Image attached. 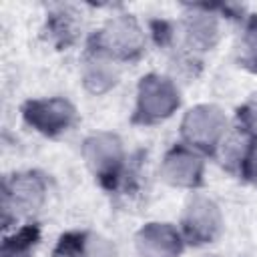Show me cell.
<instances>
[{"label":"cell","mask_w":257,"mask_h":257,"mask_svg":"<svg viewBox=\"0 0 257 257\" xmlns=\"http://www.w3.org/2000/svg\"><path fill=\"white\" fill-rule=\"evenodd\" d=\"M24 118L36 131L52 137L68 131V126L74 122V108L68 100L62 98L30 100L24 106Z\"/></svg>","instance_id":"3957f363"},{"label":"cell","mask_w":257,"mask_h":257,"mask_svg":"<svg viewBox=\"0 0 257 257\" xmlns=\"http://www.w3.org/2000/svg\"><path fill=\"white\" fill-rule=\"evenodd\" d=\"M187 30H189L191 40L195 44L203 46V48L213 46L215 40H217V22L209 14H195V16H191L189 22H187Z\"/></svg>","instance_id":"8fae6325"},{"label":"cell","mask_w":257,"mask_h":257,"mask_svg":"<svg viewBox=\"0 0 257 257\" xmlns=\"http://www.w3.org/2000/svg\"><path fill=\"white\" fill-rule=\"evenodd\" d=\"M76 30H78V20L76 14L70 10H58L54 14H50L48 18V32L60 42V44H70L76 38Z\"/></svg>","instance_id":"30bf717a"},{"label":"cell","mask_w":257,"mask_h":257,"mask_svg":"<svg viewBox=\"0 0 257 257\" xmlns=\"http://www.w3.org/2000/svg\"><path fill=\"white\" fill-rule=\"evenodd\" d=\"M114 78L116 76H114L112 68L106 62H100V60H92L90 66L86 68V74H84V82L92 92L106 90L108 86L114 84Z\"/></svg>","instance_id":"4fadbf2b"},{"label":"cell","mask_w":257,"mask_h":257,"mask_svg":"<svg viewBox=\"0 0 257 257\" xmlns=\"http://www.w3.org/2000/svg\"><path fill=\"white\" fill-rule=\"evenodd\" d=\"M243 60L257 70V16L251 18L247 30H245V38H243Z\"/></svg>","instance_id":"5bb4252c"},{"label":"cell","mask_w":257,"mask_h":257,"mask_svg":"<svg viewBox=\"0 0 257 257\" xmlns=\"http://www.w3.org/2000/svg\"><path fill=\"white\" fill-rule=\"evenodd\" d=\"M96 44L100 52L131 58L141 52L143 34L133 18H116L104 30H100V34L96 36Z\"/></svg>","instance_id":"277c9868"},{"label":"cell","mask_w":257,"mask_h":257,"mask_svg":"<svg viewBox=\"0 0 257 257\" xmlns=\"http://www.w3.org/2000/svg\"><path fill=\"white\" fill-rule=\"evenodd\" d=\"M44 199V183L34 173L12 175L4 183V221L10 215H24L36 211Z\"/></svg>","instance_id":"6da1fadb"},{"label":"cell","mask_w":257,"mask_h":257,"mask_svg":"<svg viewBox=\"0 0 257 257\" xmlns=\"http://www.w3.org/2000/svg\"><path fill=\"white\" fill-rule=\"evenodd\" d=\"M245 161H247L249 173H251V175H255V179H257V149H255V153H253L249 159H245Z\"/></svg>","instance_id":"e0dca14e"},{"label":"cell","mask_w":257,"mask_h":257,"mask_svg":"<svg viewBox=\"0 0 257 257\" xmlns=\"http://www.w3.org/2000/svg\"><path fill=\"white\" fill-rule=\"evenodd\" d=\"M84 157L98 179H114L122 161V149L116 137L100 133L84 143Z\"/></svg>","instance_id":"8992f818"},{"label":"cell","mask_w":257,"mask_h":257,"mask_svg":"<svg viewBox=\"0 0 257 257\" xmlns=\"http://www.w3.org/2000/svg\"><path fill=\"white\" fill-rule=\"evenodd\" d=\"M243 124H245V131H251L253 135H257V102L243 110Z\"/></svg>","instance_id":"2e32d148"},{"label":"cell","mask_w":257,"mask_h":257,"mask_svg":"<svg viewBox=\"0 0 257 257\" xmlns=\"http://www.w3.org/2000/svg\"><path fill=\"white\" fill-rule=\"evenodd\" d=\"M80 235H66L60 239L54 257H88V251L84 247V243L80 241Z\"/></svg>","instance_id":"9a60e30c"},{"label":"cell","mask_w":257,"mask_h":257,"mask_svg":"<svg viewBox=\"0 0 257 257\" xmlns=\"http://www.w3.org/2000/svg\"><path fill=\"white\" fill-rule=\"evenodd\" d=\"M179 106V92L169 78L149 74L139 84V112L145 118H165Z\"/></svg>","instance_id":"7a4b0ae2"},{"label":"cell","mask_w":257,"mask_h":257,"mask_svg":"<svg viewBox=\"0 0 257 257\" xmlns=\"http://www.w3.org/2000/svg\"><path fill=\"white\" fill-rule=\"evenodd\" d=\"M139 251L143 257H177L181 253V237L167 223H151L139 233Z\"/></svg>","instance_id":"52a82bcc"},{"label":"cell","mask_w":257,"mask_h":257,"mask_svg":"<svg viewBox=\"0 0 257 257\" xmlns=\"http://www.w3.org/2000/svg\"><path fill=\"white\" fill-rule=\"evenodd\" d=\"M219 213L209 199H195L185 215V233L193 243H209L219 231Z\"/></svg>","instance_id":"ba28073f"},{"label":"cell","mask_w":257,"mask_h":257,"mask_svg":"<svg viewBox=\"0 0 257 257\" xmlns=\"http://www.w3.org/2000/svg\"><path fill=\"white\" fill-rule=\"evenodd\" d=\"M225 128V118L215 106L191 108L183 120V135L197 147H213Z\"/></svg>","instance_id":"5b68a950"},{"label":"cell","mask_w":257,"mask_h":257,"mask_svg":"<svg viewBox=\"0 0 257 257\" xmlns=\"http://www.w3.org/2000/svg\"><path fill=\"white\" fill-rule=\"evenodd\" d=\"M201 161L185 149H175L167 155L163 165V175L169 183L181 187H195L201 181Z\"/></svg>","instance_id":"9c48e42d"},{"label":"cell","mask_w":257,"mask_h":257,"mask_svg":"<svg viewBox=\"0 0 257 257\" xmlns=\"http://www.w3.org/2000/svg\"><path fill=\"white\" fill-rule=\"evenodd\" d=\"M36 239H38L36 227H24V229H20L12 237H6L4 239L2 257H28L30 247H34Z\"/></svg>","instance_id":"7c38bea8"}]
</instances>
